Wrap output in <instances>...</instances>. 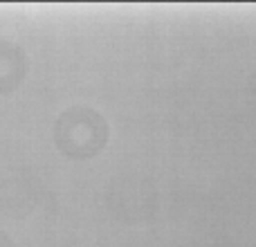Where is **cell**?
Returning <instances> with one entry per match:
<instances>
[{
	"label": "cell",
	"mask_w": 256,
	"mask_h": 247,
	"mask_svg": "<svg viewBox=\"0 0 256 247\" xmlns=\"http://www.w3.org/2000/svg\"><path fill=\"white\" fill-rule=\"evenodd\" d=\"M54 142L70 158H90L106 144L108 126L97 110L86 106H72L54 122Z\"/></svg>",
	"instance_id": "1"
},
{
	"label": "cell",
	"mask_w": 256,
	"mask_h": 247,
	"mask_svg": "<svg viewBox=\"0 0 256 247\" xmlns=\"http://www.w3.org/2000/svg\"><path fill=\"white\" fill-rule=\"evenodd\" d=\"M0 247H16L14 245V240H12V236H9L7 232H2V230H0Z\"/></svg>",
	"instance_id": "3"
},
{
	"label": "cell",
	"mask_w": 256,
	"mask_h": 247,
	"mask_svg": "<svg viewBox=\"0 0 256 247\" xmlns=\"http://www.w3.org/2000/svg\"><path fill=\"white\" fill-rule=\"evenodd\" d=\"M27 72L25 50L9 38H0V94H9L22 84Z\"/></svg>",
	"instance_id": "2"
}]
</instances>
